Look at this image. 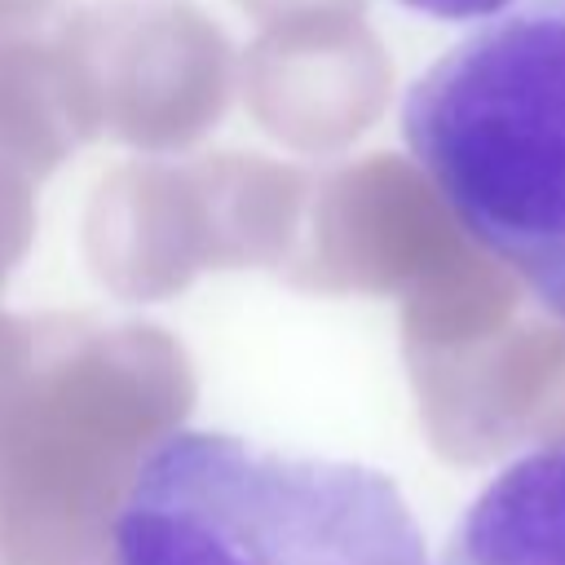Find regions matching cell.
Instances as JSON below:
<instances>
[{
    "instance_id": "1",
    "label": "cell",
    "mask_w": 565,
    "mask_h": 565,
    "mask_svg": "<svg viewBox=\"0 0 565 565\" xmlns=\"http://www.w3.org/2000/svg\"><path fill=\"white\" fill-rule=\"evenodd\" d=\"M402 141L455 225L565 318V0L450 44L406 88Z\"/></svg>"
},
{
    "instance_id": "2",
    "label": "cell",
    "mask_w": 565,
    "mask_h": 565,
    "mask_svg": "<svg viewBox=\"0 0 565 565\" xmlns=\"http://www.w3.org/2000/svg\"><path fill=\"white\" fill-rule=\"evenodd\" d=\"M110 565H428L397 481L234 433H163L132 468Z\"/></svg>"
},
{
    "instance_id": "3",
    "label": "cell",
    "mask_w": 565,
    "mask_h": 565,
    "mask_svg": "<svg viewBox=\"0 0 565 565\" xmlns=\"http://www.w3.org/2000/svg\"><path fill=\"white\" fill-rule=\"evenodd\" d=\"M441 565H565V437L486 481L455 521Z\"/></svg>"
},
{
    "instance_id": "4",
    "label": "cell",
    "mask_w": 565,
    "mask_h": 565,
    "mask_svg": "<svg viewBox=\"0 0 565 565\" xmlns=\"http://www.w3.org/2000/svg\"><path fill=\"white\" fill-rule=\"evenodd\" d=\"M406 9L437 18V22H481V18H499L525 0H402Z\"/></svg>"
}]
</instances>
